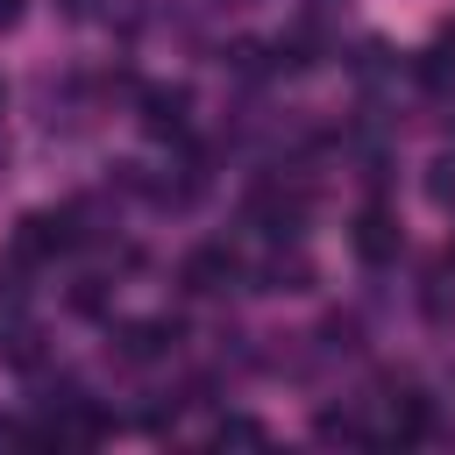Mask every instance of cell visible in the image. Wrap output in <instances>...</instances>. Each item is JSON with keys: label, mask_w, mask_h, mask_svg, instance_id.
<instances>
[{"label": "cell", "mask_w": 455, "mask_h": 455, "mask_svg": "<svg viewBox=\"0 0 455 455\" xmlns=\"http://www.w3.org/2000/svg\"><path fill=\"white\" fill-rule=\"evenodd\" d=\"M355 242H363V256H384V249H391V220H384V213H363V235H355Z\"/></svg>", "instance_id": "6da1fadb"}]
</instances>
